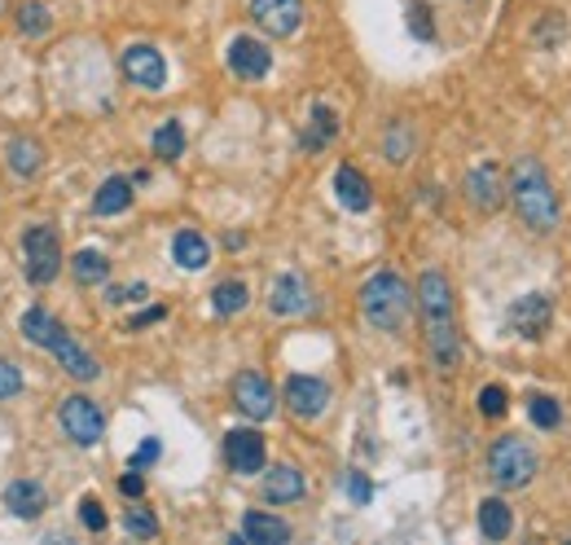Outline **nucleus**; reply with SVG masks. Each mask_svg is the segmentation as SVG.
<instances>
[{
  "instance_id": "obj_1",
  "label": "nucleus",
  "mask_w": 571,
  "mask_h": 545,
  "mask_svg": "<svg viewBox=\"0 0 571 545\" xmlns=\"http://www.w3.org/2000/svg\"><path fill=\"white\" fill-rule=\"evenodd\" d=\"M418 317H422V335H427V352L435 361L440 374H453L462 366V331H457V300H453V282L440 268H427L413 291Z\"/></svg>"
},
{
  "instance_id": "obj_2",
  "label": "nucleus",
  "mask_w": 571,
  "mask_h": 545,
  "mask_svg": "<svg viewBox=\"0 0 571 545\" xmlns=\"http://www.w3.org/2000/svg\"><path fill=\"white\" fill-rule=\"evenodd\" d=\"M505 198L514 202L518 220H523L532 233H553V229L562 224V202H558V194H553L545 167H540L536 159H527V154L514 159L510 181H505Z\"/></svg>"
},
{
  "instance_id": "obj_3",
  "label": "nucleus",
  "mask_w": 571,
  "mask_h": 545,
  "mask_svg": "<svg viewBox=\"0 0 571 545\" xmlns=\"http://www.w3.org/2000/svg\"><path fill=\"white\" fill-rule=\"evenodd\" d=\"M361 313L374 331L383 335H396L405 331V322L413 317V287L392 268H378L374 278L361 287Z\"/></svg>"
},
{
  "instance_id": "obj_4",
  "label": "nucleus",
  "mask_w": 571,
  "mask_h": 545,
  "mask_svg": "<svg viewBox=\"0 0 571 545\" xmlns=\"http://www.w3.org/2000/svg\"><path fill=\"white\" fill-rule=\"evenodd\" d=\"M536 471H540V457H536V449L523 436L492 440V449H488V475H492L497 488H527L536 479Z\"/></svg>"
},
{
  "instance_id": "obj_5",
  "label": "nucleus",
  "mask_w": 571,
  "mask_h": 545,
  "mask_svg": "<svg viewBox=\"0 0 571 545\" xmlns=\"http://www.w3.org/2000/svg\"><path fill=\"white\" fill-rule=\"evenodd\" d=\"M23 259H27V282L32 287H49L62 272V242L54 224H32L23 233Z\"/></svg>"
},
{
  "instance_id": "obj_6",
  "label": "nucleus",
  "mask_w": 571,
  "mask_h": 545,
  "mask_svg": "<svg viewBox=\"0 0 571 545\" xmlns=\"http://www.w3.org/2000/svg\"><path fill=\"white\" fill-rule=\"evenodd\" d=\"M58 418H62V431L71 436V444H80V449H93L106 436V414L89 396H67L62 409H58Z\"/></svg>"
},
{
  "instance_id": "obj_7",
  "label": "nucleus",
  "mask_w": 571,
  "mask_h": 545,
  "mask_svg": "<svg viewBox=\"0 0 571 545\" xmlns=\"http://www.w3.org/2000/svg\"><path fill=\"white\" fill-rule=\"evenodd\" d=\"M281 401H286V409H291L295 418L313 422L330 405V383L313 379V374H291V379H286V387H281Z\"/></svg>"
},
{
  "instance_id": "obj_8",
  "label": "nucleus",
  "mask_w": 571,
  "mask_h": 545,
  "mask_svg": "<svg viewBox=\"0 0 571 545\" xmlns=\"http://www.w3.org/2000/svg\"><path fill=\"white\" fill-rule=\"evenodd\" d=\"M45 352H54V361L75 379V383H93L97 374H102V366H97V357L67 331V326H58L54 335H49V344H45Z\"/></svg>"
},
{
  "instance_id": "obj_9",
  "label": "nucleus",
  "mask_w": 571,
  "mask_h": 545,
  "mask_svg": "<svg viewBox=\"0 0 571 545\" xmlns=\"http://www.w3.org/2000/svg\"><path fill=\"white\" fill-rule=\"evenodd\" d=\"M233 405H237L250 422H268V418L277 414V392H272V383H268L259 370H242V374L233 379Z\"/></svg>"
},
{
  "instance_id": "obj_10",
  "label": "nucleus",
  "mask_w": 571,
  "mask_h": 545,
  "mask_svg": "<svg viewBox=\"0 0 571 545\" xmlns=\"http://www.w3.org/2000/svg\"><path fill=\"white\" fill-rule=\"evenodd\" d=\"M250 19L268 36L286 40V36H295L304 27V0H250Z\"/></svg>"
},
{
  "instance_id": "obj_11",
  "label": "nucleus",
  "mask_w": 571,
  "mask_h": 545,
  "mask_svg": "<svg viewBox=\"0 0 571 545\" xmlns=\"http://www.w3.org/2000/svg\"><path fill=\"white\" fill-rule=\"evenodd\" d=\"M505 322H510V331H514L518 339H545V335H549V322H553V304H549V295L532 291V295H523V300L510 304Z\"/></svg>"
},
{
  "instance_id": "obj_12",
  "label": "nucleus",
  "mask_w": 571,
  "mask_h": 545,
  "mask_svg": "<svg viewBox=\"0 0 571 545\" xmlns=\"http://www.w3.org/2000/svg\"><path fill=\"white\" fill-rule=\"evenodd\" d=\"M119 71H124L137 89H150V93H159V89L167 84V62H163V54H159L154 45H132V49H124Z\"/></svg>"
},
{
  "instance_id": "obj_13",
  "label": "nucleus",
  "mask_w": 571,
  "mask_h": 545,
  "mask_svg": "<svg viewBox=\"0 0 571 545\" xmlns=\"http://www.w3.org/2000/svg\"><path fill=\"white\" fill-rule=\"evenodd\" d=\"M224 462H229L237 475H259L264 462H268V444H264V436L250 431V427H233V431L224 436Z\"/></svg>"
},
{
  "instance_id": "obj_14",
  "label": "nucleus",
  "mask_w": 571,
  "mask_h": 545,
  "mask_svg": "<svg viewBox=\"0 0 571 545\" xmlns=\"http://www.w3.org/2000/svg\"><path fill=\"white\" fill-rule=\"evenodd\" d=\"M466 202H470L475 211H488V216L505 202V176H501L497 163H475V167L466 172Z\"/></svg>"
},
{
  "instance_id": "obj_15",
  "label": "nucleus",
  "mask_w": 571,
  "mask_h": 545,
  "mask_svg": "<svg viewBox=\"0 0 571 545\" xmlns=\"http://www.w3.org/2000/svg\"><path fill=\"white\" fill-rule=\"evenodd\" d=\"M313 309V291L300 272H281V278L268 287V313L272 317H300Z\"/></svg>"
},
{
  "instance_id": "obj_16",
  "label": "nucleus",
  "mask_w": 571,
  "mask_h": 545,
  "mask_svg": "<svg viewBox=\"0 0 571 545\" xmlns=\"http://www.w3.org/2000/svg\"><path fill=\"white\" fill-rule=\"evenodd\" d=\"M229 71H233L237 80H264V76L272 71L268 45L255 40V36H237V40L229 45Z\"/></svg>"
},
{
  "instance_id": "obj_17",
  "label": "nucleus",
  "mask_w": 571,
  "mask_h": 545,
  "mask_svg": "<svg viewBox=\"0 0 571 545\" xmlns=\"http://www.w3.org/2000/svg\"><path fill=\"white\" fill-rule=\"evenodd\" d=\"M242 541L246 545H286L291 541V523L268 514V510H246L242 514Z\"/></svg>"
},
{
  "instance_id": "obj_18",
  "label": "nucleus",
  "mask_w": 571,
  "mask_h": 545,
  "mask_svg": "<svg viewBox=\"0 0 571 545\" xmlns=\"http://www.w3.org/2000/svg\"><path fill=\"white\" fill-rule=\"evenodd\" d=\"M304 492H308L304 471H295V466H272V471H264V501H268V506H291V501H300Z\"/></svg>"
},
{
  "instance_id": "obj_19",
  "label": "nucleus",
  "mask_w": 571,
  "mask_h": 545,
  "mask_svg": "<svg viewBox=\"0 0 571 545\" xmlns=\"http://www.w3.org/2000/svg\"><path fill=\"white\" fill-rule=\"evenodd\" d=\"M5 167H10L19 181L40 176V167H45V146H40L36 137H10V141H5Z\"/></svg>"
},
{
  "instance_id": "obj_20",
  "label": "nucleus",
  "mask_w": 571,
  "mask_h": 545,
  "mask_svg": "<svg viewBox=\"0 0 571 545\" xmlns=\"http://www.w3.org/2000/svg\"><path fill=\"white\" fill-rule=\"evenodd\" d=\"M335 198H339L348 211H370V207H374V185H370L352 163H343V167L335 172Z\"/></svg>"
},
{
  "instance_id": "obj_21",
  "label": "nucleus",
  "mask_w": 571,
  "mask_h": 545,
  "mask_svg": "<svg viewBox=\"0 0 571 545\" xmlns=\"http://www.w3.org/2000/svg\"><path fill=\"white\" fill-rule=\"evenodd\" d=\"M45 506H49V492H45L36 479H14V484L5 488V510H10L14 519H40Z\"/></svg>"
},
{
  "instance_id": "obj_22",
  "label": "nucleus",
  "mask_w": 571,
  "mask_h": 545,
  "mask_svg": "<svg viewBox=\"0 0 571 545\" xmlns=\"http://www.w3.org/2000/svg\"><path fill=\"white\" fill-rule=\"evenodd\" d=\"M172 259H176L180 268L198 272V268H207V264H211V242H207L198 229H180V233L172 237Z\"/></svg>"
},
{
  "instance_id": "obj_23",
  "label": "nucleus",
  "mask_w": 571,
  "mask_h": 545,
  "mask_svg": "<svg viewBox=\"0 0 571 545\" xmlns=\"http://www.w3.org/2000/svg\"><path fill=\"white\" fill-rule=\"evenodd\" d=\"M479 532L488 541H505L514 532V510L501 501V497H483L479 501Z\"/></svg>"
},
{
  "instance_id": "obj_24",
  "label": "nucleus",
  "mask_w": 571,
  "mask_h": 545,
  "mask_svg": "<svg viewBox=\"0 0 571 545\" xmlns=\"http://www.w3.org/2000/svg\"><path fill=\"white\" fill-rule=\"evenodd\" d=\"M128 207H132V181H128V176L102 181V189H97V198H93V211H97V216H119V211H128Z\"/></svg>"
},
{
  "instance_id": "obj_25",
  "label": "nucleus",
  "mask_w": 571,
  "mask_h": 545,
  "mask_svg": "<svg viewBox=\"0 0 571 545\" xmlns=\"http://www.w3.org/2000/svg\"><path fill=\"white\" fill-rule=\"evenodd\" d=\"M71 272H75L80 287H102L110 278V259L102 251H75L71 255Z\"/></svg>"
},
{
  "instance_id": "obj_26",
  "label": "nucleus",
  "mask_w": 571,
  "mask_h": 545,
  "mask_svg": "<svg viewBox=\"0 0 571 545\" xmlns=\"http://www.w3.org/2000/svg\"><path fill=\"white\" fill-rule=\"evenodd\" d=\"M335 132H339V115L326 102H317L313 119H308V132H304V150H322L326 141H335Z\"/></svg>"
},
{
  "instance_id": "obj_27",
  "label": "nucleus",
  "mask_w": 571,
  "mask_h": 545,
  "mask_svg": "<svg viewBox=\"0 0 571 545\" xmlns=\"http://www.w3.org/2000/svg\"><path fill=\"white\" fill-rule=\"evenodd\" d=\"M250 304V291H246V282H220L215 291H211V309H215V317H237L242 309Z\"/></svg>"
},
{
  "instance_id": "obj_28",
  "label": "nucleus",
  "mask_w": 571,
  "mask_h": 545,
  "mask_svg": "<svg viewBox=\"0 0 571 545\" xmlns=\"http://www.w3.org/2000/svg\"><path fill=\"white\" fill-rule=\"evenodd\" d=\"M154 159H163V163H176L180 154H185V128H180V119H167V124H159V132H154Z\"/></svg>"
},
{
  "instance_id": "obj_29",
  "label": "nucleus",
  "mask_w": 571,
  "mask_h": 545,
  "mask_svg": "<svg viewBox=\"0 0 571 545\" xmlns=\"http://www.w3.org/2000/svg\"><path fill=\"white\" fill-rule=\"evenodd\" d=\"M14 19H19V32H23V36H45V32L54 27V14L40 5V0H23Z\"/></svg>"
},
{
  "instance_id": "obj_30",
  "label": "nucleus",
  "mask_w": 571,
  "mask_h": 545,
  "mask_svg": "<svg viewBox=\"0 0 571 545\" xmlns=\"http://www.w3.org/2000/svg\"><path fill=\"white\" fill-rule=\"evenodd\" d=\"M58 326H62V322H58L54 313H45V309H27V313H23V335H27V344H36V348H45Z\"/></svg>"
},
{
  "instance_id": "obj_31",
  "label": "nucleus",
  "mask_w": 571,
  "mask_h": 545,
  "mask_svg": "<svg viewBox=\"0 0 571 545\" xmlns=\"http://www.w3.org/2000/svg\"><path fill=\"white\" fill-rule=\"evenodd\" d=\"M527 418H532L540 431H553V427H562V405H558L553 396H532V401H527Z\"/></svg>"
},
{
  "instance_id": "obj_32",
  "label": "nucleus",
  "mask_w": 571,
  "mask_h": 545,
  "mask_svg": "<svg viewBox=\"0 0 571 545\" xmlns=\"http://www.w3.org/2000/svg\"><path fill=\"white\" fill-rule=\"evenodd\" d=\"M409 154H413V128L405 119H392V128H387V159L405 163Z\"/></svg>"
},
{
  "instance_id": "obj_33",
  "label": "nucleus",
  "mask_w": 571,
  "mask_h": 545,
  "mask_svg": "<svg viewBox=\"0 0 571 545\" xmlns=\"http://www.w3.org/2000/svg\"><path fill=\"white\" fill-rule=\"evenodd\" d=\"M505 409H510L505 387H501V383H488V387L479 392V414H483V418H505Z\"/></svg>"
},
{
  "instance_id": "obj_34",
  "label": "nucleus",
  "mask_w": 571,
  "mask_h": 545,
  "mask_svg": "<svg viewBox=\"0 0 571 545\" xmlns=\"http://www.w3.org/2000/svg\"><path fill=\"white\" fill-rule=\"evenodd\" d=\"M124 527L132 532V536H141V541H150V536H159V519L145 510V506H132L128 514H124Z\"/></svg>"
},
{
  "instance_id": "obj_35",
  "label": "nucleus",
  "mask_w": 571,
  "mask_h": 545,
  "mask_svg": "<svg viewBox=\"0 0 571 545\" xmlns=\"http://www.w3.org/2000/svg\"><path fill=\"white\" fill-rule=\"evenodd\" d=\"M80 523L89 527V532H106V506L97 501V497H80Z\"/></svg>"
},
{
  "instance_id": "obj_36",
  "label": "nucleus",
  "mask_w": 571,
  "mask_h": 545,
  "mask_svg": "<svg viewBox=\"0 0 571 545\" xmlns=\"http://www.w3.org/2000/svg\"><path fill=\"white\" fill-rule=\"evenodd\" d=\"M19 392H23V370H19L14 361L0 357V401H10V396H19Z\"/></svg>"
},
{
  "instance_id": "obj_37",
  "label": "nucleus",
  "mask_w": 571,
  "mask_h": 545,
  "mask_svg": "<svg viewBox=\"0 0 571 545\" xmlns=\"http://www.w3.org/2000/svg\"><path fill=\"white\" fill-rule=\"evenodd\" d=\"M145 295H150L145 282H132V287H115L106 300H110V304H132V300H145Z\"/></svg>"
},
{
  "instance_id": "obj_38",
  "label": "nucleus",
  "mask_w": 571,
  "mask_h": 545,
  "mask_svg": "<svg viewBox=\"0 0 571 545\" xmlns=\"http://www.w3.org/2000/svg\"><path fill=\"white\" fill-rule=\"evenodd\" d=\"M119 492H124V497H141V492H145V475H141V466H132L128 475H119Z\"/></svg>"
},
{
  "instance_id": "obj_39",
  "label": "nucleus",
  "mask_w": 571,
  "mask_h": 545,
  "mask_svg": "<svg viewBox=\"0 0 571 545\" xmlns=\"http://www.w3.org/2000/svg\"><path fill=\"white\" fill-rule=\"evenodd\" d=\"M159 453H163V444H159V440H145V444L132 453V466H150V462H159Z\"/></svg>"
},
{
  "instance_id": "obj_40",
  "label": "nucleus",
  "mask_w": 571,
  "mask_h": 545,
  "mask_svg": "<svg viewBox=\"0 0 571 545\" xmlns=\"http://www.w3.org/2000/svg\"><path fill=\"white\" fill-rule=\"evenodd\" d=\"M163 317H167V309H163V304H154V309H145V313H137V317H132V331L154 326V322H163Z\"/></svg>"
},
{
  "instance_id": "obj_41",
  "label": "nucleus",
  "mask_w": 571,
  "mask_h": 545,
  "mask_svg": "<svg viewBox=\"0 0 571 545\" xmlns=\"http://www.w3.org/2000/svg\"><path fill=\"white\" fill-rule=\"evenodd\" d=\"M348 492H352L357 501H370V497H374V488H370V484H365V475H357V471L348 475Z\"/></svg>"
}]
</instances>
